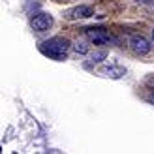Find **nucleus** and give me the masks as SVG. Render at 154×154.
Wrapping results in <instances>:
<instances>
[{"mask_svg":"<svg viewBox=\"0 0 154 154\" xmlns=\"http://www.w3.org/2000/svg\"><path fill=\"white\" fill-rule=\"evenodd\" d=\"M70 47H72V43L66 38H51V40H45L40 43V51L53 60H64L68 57Z\"/></svg>","mask_w":154,"mask_h":154,"instance_id":"1","label":"nucleus"},{"mask_svg":"<svg viewBox=\"0 0 154 154\" xmlns=\"http://www.w3.org/2000/svg\"><path fill=\"white\" fill-rule=\"evenodd\" d=\"M53 25V17L49 13H36L32 19H30V26H32L36 32H45V30H49Z\"/></svg>","mask_w":154,"mask_h":154,"instance_id":"2","label":"nucleus"},{"mask_svg":"<svg viewBox=\"0 0 154 154\" xmlns=\"http://www.w3.org/2000/svg\"><path fill=\"white\" fill-rule=\"evenodd\" d=\"M130 49H132L135 55L145 57L150 51V43H149L147 38H143V36H132V40H130Z\"/></svg>","mask_w":154,"mask_h":154,"instance_id":"3","label":"nucleus"},{"mask_svg":"<svg viewBox=\"0 0 154 154\" xmlns=\"http://www.w3.org/2000/svg\"><path fill=\"white\" fill-rule=\"evenodd\" d=\"M85 32H87V38L94 45H103L109 42V34L103 28H85Z\"/></svg>","mask_w":154,"mask_h":154,"instance_id":"4","label":"nucleus"},{"mask_svg":"<svg viewBox=\"0 0 154 154\" xmlns=\"http://www.w3.org/2000/svg\"><path fill=\"white\" fill-rule=\"evenodd\" d=\"M90 15H92V8H88V6H77V8H73V10H68L64 13V17L70 19V21H75V19L90 17Z\"/></svg>","mask_w":154,"mask_h":154,"instance_id":"5","label":"nucleus"},{"mask_svg":"<svg viewBox=\"0 0 154 154\" xmlns=\"http://www.w3.org/2000/svg\"><path fill=\"white\" fill-rule=\"evenodd\" d=\"M100 73L105 77H111V79H120V77L126 75V70L122 66H105L100 70Z\"/></svg>","mask_w":154,"mask_h":154,"instance_id":"6","label":"nucleus"},{"mask_svg":"<svg viewBox=\"0 0 154 154\" xmlns=\"http://www.w3.org/2000/svg\"><path fill=\"white\" fill-rule=\"evenodd\" d=\"M105 57H107V53H105V51H98V53H94V55H92V58H90V62L87 64V68H88L90 64H98V62H102Z\"/></svg>","mask_w":154,"mask_h":154,"instance_id":"7","label":"nucleus"},{"mask_svg":"<svg viewBox=\"0 0 154 154\" xmlns=\"http://www.w3.org/2000/svg\"><path fill=\"white\" fill-rule=\"evenodd\" d=\"M73 49H75V53H81V55H85V53L88 51V47H87L83 42H75V43H73Z\"/></svg>","mask_w":154,"mask_h":154,"instance_id":"8","label":"nucleus"},{"mask_svg":"<svg viewBox=\"0 0 154 154\" xmlns=\"http://www.w3.org/2000/svg\"><path fill=\"white\" fill-rule=\"evenodd\" d=\"M149 102H150V103H152V105H154V94H152V96H150V98H149Z\"/></svg>","mask_w":154,"mask_h":154,"instance_id":"9","label":"nucleus"},{"mask_svg":"<svg viewBox=\"0 0 154 154\" xmlns=\"http://www.w3.org/2000/svg\"><path fill=\"white\" fill-rule=\"evenodd\" d=\"M58 2H68V0H58Z\"/></svg>","mask_w":154,"mask_h":154,"instance_id":"10","label":"nucleus"},{"mask_svg":"<svg viewBox=\"0 0 154 154\" xmlns=\"http://www.w3.org/2000/svg\"><path fill=\"white\" fill-rule=\"evenodd\" d=\"M152 40H154V30H152Z\"/></svg>","mask_w":154,"mask_h":154,"instance_id":"11","label":"nucleus"},{"mask_svg":"<svg viewBox=\"0 0 154 154\" xmlns=\"http://www.w3.org/2000/svg\"><path fill=\"white\" fill-rule=\"evenodd\" d=\"M152 6H154V4H152Z\"/></svg>","mask_w":154,"mask_h":154,"instance_id":"12","label":"nucleus"}]
</instances>
